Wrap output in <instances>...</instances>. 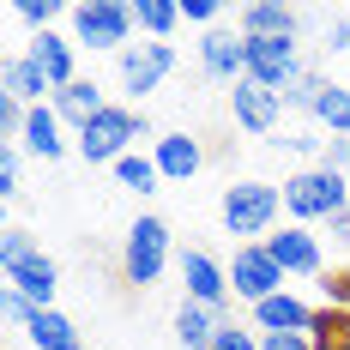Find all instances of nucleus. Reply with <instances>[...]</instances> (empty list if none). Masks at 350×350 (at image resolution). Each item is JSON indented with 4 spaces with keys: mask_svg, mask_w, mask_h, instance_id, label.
Listing matches in <instances>:
<instances>
[{
    "mask_svg": "<svg viewBox=\"0 0 350 350\" xmlns=\"http://www.w3.org/2000/svg\"><path fill=\"white\" fill-rule=\"evenodd\" d=\"M284 211H290V224H332V217H345L350 211V181L332 170H320V163H308V170H296L290 181H284Z\"/></svg>",
    "mask_w": 350,
    "mask_h": 350,
    "instance_id": "f257e3e1",
    "label": "nucleus"
},
{
    "mask_svg": "<svg viewBox=\"0 0 350 350\" xmlns=\"http://www.w3.org/2000/svg\"><path fill=\"white\" fill-rule=\"evenodd\" d=\"M278 217H284V187H272V181H236V187H224V230L230 236L266 242L278 230Z\"/></svg>",
    "mask_w": 350,
    "mask_h": 350,
    "instance_id": "f03ea898",
    "label": "nucleus"
},
{
    "mask_svg": "<svg viewBox=\"0 0 350 350\" xmlns=\"http://www.w3.org/2000/svg\"><path fill=\"white\" fill-rule=\"evenodd\" d=\"M139 127H145V109H127V103H109L91 127H79L72 133V145H79V157L85 163H121L133 145H139Z\"/></svg>",
    "mask_w": 350,
    "mask_h": 350,
    "instance_id": "7ed1b4c3",
    "label": "nucleus"
},
{
    "mask_svg": "<svg viewBox=\"0 0 350 350\" xmlns=\"http://www.w3.org/2000/svg\"><path fill=\"white\" fill-rule=\"evenodd\" d=\"M67 25H72V42L79 49H133V6L127 0H79L67 12Z\"/></svg>",
    "mask_w": 350,
    "mask_h": 350,
    "instance_id": "20e7f679",
    "label": "nucleus"
},
{
    "mask_svg": "<svg viewBox=\"0 0 350 350\" xmlns=\"http://www.w3.org/2000/svg\"><path fill=\"white\" fill-rule=\"evenodd\" d=\"M170 247H175L170 242V224L145 211L139 224L127 230V242H121V278L133 284V290L157 284V278H163V266H170Z\"/></svg>",
    "mask_w": 350,
    "mask_h": 350,
    "instance_id": "39448f33",
    "label": "nucleus"
},
{
    "mask_svg": "<svg viewBox=\"0 0 350 350\" xmlns=\"http://www.w3.org/2000/svg\"><path fill=\"white\" fill-rule=\"evenodd\" d=\"M302 55H296V36H247V79L266 85V91H290L302 79Z\"/></svg>",
    "mask_w": 350,
    "mask_h": 350,
    "instance_id": "423d86ee",
    "label": "nucleus"
},
{
    "mask_svg": "<svg viewBox=\"0 0 350 350\" xmlns=\"http://www.w3.org/2000/svg\"><path fill=\"white\" fill-rule=\"evenodd\" d=\"M230 290L242 296L247 308L284 290V266L266 254V242H236V260H230Z\"/></svg>",
    "mask_w": 350,
    "mask_h": 350,
    "instance_id": "0eeeda50",
    "label": "nucleus"
},
{
    "mask_svg": "<svg viewBox=\"0 0 350 350\" xmlns=\"http://www.w3.org/2000/svg\"><path fill=\"white\" fill-rule=\"evenodd\" d=\"M230 115H236L242 133H254V139L272 145V133L284 127V97L266 91V85H254V79H242V85H230Z\"/></svg>",
    "mask_w": 350,
    "mask_h": 350,
    "instance_id": "6e6552de",
    "label": "nucleus"
},
{
    "mask_svg": "<svg viewBox=\"0 0 350 350\" xmlns=\"http://www.w3.org/2000/svg\"><path fill=\"white\" fill-rule=\"evenodd\" d=\"M266 254L284 266V278H326V254H320V236L302 230V224H284L266 236Z\"/></svg>",
    "mask_w": 350,
    "mask_h": 350,
    "instance_id": "1a4fd4ad",
    "label": "nucleus"
},
{
    "mask_svg": "<svg viewBox=\"0 0 350 350\" xmlns=\"http://www.w3.org/2000/svg\"><path fill=\"white\" fill-rule=\"evenodd\" d=\"M175 72V42H133L121 49V91L127 97H151Z\"/></svg>",
    "mask_w": 350,
    "mask_h": 350,
    "instance_id": "9d476101",
    "label": "nucleus"
},
{
    "mask_svg": "<svg viewBox=\"0 0 350 350\" xmlns=\"http://www.w3.org/2000/svg\"><path fill=\"white\" fill-rule=\"evenodd\" d=\"M175 266H181V284H187V302H200V308H217V314H224V302L236 296V290H230V266H217L206 247H181Z\"/></svg>",
    "mask_w": 350,
    "mask_h": 350,
    "instance_id": "9b49d317",
    "label": "nucleus"
},
{
    "mask_svg": "<svg viewBox=\"0 0 350 350\" xmlns=\"http://www.w3.org/2000/svg\"><path fill=\"white\" fill-rule=\"evenodd\" d=\"M200 67H206V79H217V85H242L247 79V36L230 31V25L206 31L200 36Z\"/></svg>",
    "mask_w": 350,
    "mask_h": 350,
    "instance_id": "f8f14e48",
    "label": "nucleus"
},
{
    "mask_svg": "<svg viewBox=\"0 0 350 350\" xmlns=\"http://www.w3.org/2000/svg\"><path fill=\"white\" fill-rule=\"evenodd\" d=\"M25 55L49 72V85H55V91L79 85V42H72V31H36Z\"/></svg>",
    "mask_w": 350,
    "mask_h": 350,
    "instance_id": "ddd939ff",
    "label": "nucleus"
},
{
    "mask_svg": "<svg viewBox=\"0 0 350 350\" xmlns=\"http://www.w3.org/2000/svg\"><path fill=\"white\" fill-rule=\"evenodd\" d=\"M6 284L18 290V296H31L36 308H55V290H61V266L42 254V247H31L12 272H6Z\"/></svg>",
    "mask_w": 350,
    "mask_h": 350,
    "instance_id": "4468645a",
    "label": "nucleus"
},
{
    "mask_svg": "<svg viewBox=\"0 0 350 350\" xmlns=\"http://www.w3.org/2000/svg\"><path fill=\"white\" fill-rule=\"evenodd\" d=\"M151 157H157V175L163 181H193V175L206 170V145L193 139V133H157Z\"/></svg>",
    "mask_w": 350,
    "mask_h": 350,
    "instance_id": "2eb2a0df",
    "label": "nucleus"
},
{
    "mask_svg": "<svg viewBox=\"0 0 350 350\" xmlns=\"http://www.w3.org/2000/svg\"><path fill=\"white\" fill-rule=\"evenodd\" d=\"M0 91H6V97H18L25 109H36L42 97L55 103V85H49V72L36 67L31 55H6V61H0Z\"/></svg>",
    "mask_w": 350,
    "mask_h": 350,
    "instance_id": "dca6fc26",
    "label": "nucleus"
},
{
    "mask_svg": "<svg viewBox=\"0 0 350 350\" xmlns=\"http://www.w3.org/2000/svg\"><path fill=\"white\" fill-rule=\"evenodd\" d=\"M67 121L55 115V103H36L31 115H25V133H18V145L31 151V157H42V163H55V157H67V133H61Z\"/></svg>",
    "mask_w": 350,
    "mask_h": 350,
    "instance_id": "f3484780",
    "label": "nucleus"
},
{
    "mask_svg": "<svg viewBox=\"0 0 350 350\" xmlns=\"http://www.w3.org/2000/svg\"><path fill=\"white\" fill-rule=\"evenodd\" d=\"M308 320H314V308L302 296H290V290L254 302V332H308Z\"/></svg>",
    "mask_w": 350,
    "mask_h": 350,
    "instance_id": "a211bd4d",
    "label": "nucleus"
},
{
    "mask_svg": "<svg viewBox=\"0 0 350 350\" xmlns=\"http://www.w3.org/2000/svg\"><path fill=\"white\" fill-rule=\"evenodd\" d=\"M25 338H31V350H91L61 308H36L31 326H25Z\"/></svg>",
    "mask_w": 350,
    "mask_h": 350,
    "instance_id": "6ab92c4d",
    "label": "nucleus"
},
{
    "mask_svg": "<svg viewBox=\"0 0 350 350\" xmlns=\"http://www.w3.org/2000/svg\"><path fill=\"white\" fill-rule=\"evenodd\" d=\"M224 332V314L217 308H200V302H181L175 308V345L181 350H211Z\"/></svg>",
    "mask_w": 350,
    "mask_h": 350,
    "instance_id": "aec40b11",
    "label": "nucleus"
},
{
    "mask_svg": "<svg viewBox=\"0 0 350 350\" xmlns=\"http://www.w3.org/2000/svg\"><path fill=\"white\" fill-rule=\"evenodd\" d=\"M103 109H109V103H103V91H97V79H79V85H67V91H55V115L67 121L72 133H79V127H91Z\"/></svg>",
    "mask_w": 350,
    "mask_h": 350,
    "instance_id": "412c9836",
    "label": "nucleus"
},
{
    "mask_svg": "<svg viewBox=\"0 0 350 350\" xmlns=\"http://www.w3.org/2000/svg\"><path fill=\"white\" fill-rule=\"evenodd\" d=\"M242 36H296V6H284V0H247Z\"/></svg>",
    "mask_w": 350,
    "mask_h": 350,
    "instance_id": "4be33fe9",
    "label": "nucleus"
},
{
    "mask_svg": "<svg viewBox=\"0 0 350 350\" xmlns=\"http://www.w3.org/2000/svg\"><path fill=\"white\" fill-rule=\"evenodd\" d=\"M133 18H139V31L151 36V42H170V31L181 25V0H139Z\"/></svg>",
    "mask_w": 350,
    "mask_h": 350,
    "instance_id": "5701e85b",
    "label": "nucleus"
},
{
    "mask_svg": "<svg viewBox=\"0 0 350 350\" xmlns=\"http://www.w3.org/2000/svg\"><path fill=\"white\" fill-rule=\"evenodd\" d=\"M314 127H326L332 139H350V85H326V97L314 109Z\"/></svg>",
    "mask_w": 350,
    "mask_h": 350,
    "instance_id": "b1692460",
    "label": "nucleus"
},
{
    "mask_svg": "<svg viewBox=\"0 0 350 350\" xmlns=\"http://www.w3.org/2000/svg\"><path fill=\"white\" fill-rule=\"evenodd\" d=\"M115 181H121V187H133V193H157V181H163V175H157V157L127 151V157L115 163Z\"/></svg>",
    "mask_w": 350,
    "mask_h": 350,
    "instance_id": "393cba45",
    "label": "nucleus"
},
{
    "mask_svg": "<svg viewBox=\"0 0 350 350\" xmlns=\"http://www.w3.org/2000/svg\"><path fill=\"white\" fill-rule=\"evenodd\" d=\"M326 139H332V133H326V127H290V133H278V139H272V151H290V157H326Z\"/></svg>",
    "mask_w": 350,
    "mask_h": 350,
    "instance_id": "a878e982",
    "label": "nucleus"
},
{
    "mask_svg": "<svg viewBox=\"0 0 350 350\" xmlns=\"http://www.w3.org/2000/svg\"><path fill=\"white\" fill-rule=\"evenodd\" d=\"M308 338H314V350L345 345V338H350V314H345V308H326V302H320L314 320H308Z\"/></svg>",
    "mask_w": 350,
    "mask_h": 350,
    "instance_id": "bb28decb",
    "label": "nucleus"
},
{
    "mask_svg": "<svg viewBox=\"0 0 350 350\" xmlns=\"http://www.w3.org/2000/svg\"><path fill=\"white\" fill-rule=\"evenodd\" d=\"M326 85H332V79H320V72H302V79L284 91V109H296V115H314L320 97H326Z\"/></svg>",
    "mask_w": 350,
    "mask_h": 350,
    "instance_id": "cd10ccee",
    "label": "nucleus"
},
{
    "mask_svg": "<svg viewBox=\"0 0 350 350\" xmlns=\"http://www.w3.org/2000/svg\"><path fill=\"white\" fill-rule=\"evenodd\" d=\"M12 12H18L25 25H36V31H55V25H61V18L72 12V6H61V0H18Z\"/></svg>",
    "mask_w": 350,
    "mask_h": 350,
    "instance_id": "c85d7f7f",
    "label": "nucleus"
},
{
    "mask_svg": "<svg viewBox=\"0 0 350 350\" xmlns=\"http://www.w3.org/2000/svg\"><path fill=\"white\" fill-rule=\"evenodd\" d=\"M320 302H326V308H345V314H350V266H332V272L320 278Z\"/></svg>",
    "mask_w": 350,
    "mask_h": 350,
    "instance_id": "c756f323",
    "label": "nucleus"
},
{
    "mask_svg": "<svg viewBox=\"0 0 350 350\" xmlns=\"http://www.w3.org/2000/svg\"><path fill=\"white\" fill-rule=\"evenodd\" d=\"M31 247H36V242L25 236V230H18V224H12V230H0V272H12V266H18Z\"/></svg>",
    "mask_w": 350,
    "mask_h": 350,
    "instance_id": "7c9ffc66",
    "label": "nucleus"
},
{
    "mask_svg": "<svg viewBox=\"0 0 350 350\" xmlns=\"http://www.w3.org/2000/svg\"><path fill=\"white\" fill-rule=\"evenodd\" d=\"M31 314H36V302L6 284V290H0V320H6V326H31Z\"/></svg>",
    "mask_w": 350,
    "mask_h": 350,
    "instance_id": "2f4dec72",
    "label": "nucleus"
},
{
    "mask_svg": "<svg viewBox=\"0 0 350 350\" xmlns=\"http://www.w3.org/2000/svg\"><path fill=\"white\" fill-rule=\"evenodd\" d=\"M211 350H260V332L254 326H236V320H224V332H217V345Z\"/></svg>",
    "mask_w": 350,
    "mask_h": 350,
    "instance_id": "473e14b6",
    "label": "nucleus"
},
{
    "mask_svg": "<svg viewBox=\"0 0 350 350\" xmlns=\"http://www.w3.org/2000/svg\"><path fill=\"white\" fill-rule=\"evenodd\" d=\"M181 18H187V25H206V31H217L224 6H217V0H181Z\"/></svg>",
    "mask_w": 350,
    "mask_h": 350,
    "instance_id": "72a5a7b5",
    "label": "nucleus"
},
{
    "mask_svg": "<svg viewBox=\"0 0 350 350\" xmlns=\"http://www.w3.org/2000/svg\"><path fill=\"white\" fill-rule=\"evenodd\" d=\"M0 200H18V151L0 145Z\"/></svg>",
    "mask_w": 350,
    "mask_h": 350,
    "instance_id": "f704fd0d",
    "label": "nucleus"
},
{
    "mask_svg": "<svg viewBox=\"0 0 350 350\" xmlns=\"http://www.w3.org/2000/svg\"><path fill=\"white\" fill-rule=\"evenodd\" d=\"M260 350H314L308 332H260Z\"/></svg>",
    "mask_w": 350,
    "mask_h": 350,
    "instance_id": "c9c22d12",
    "label": "nucleus"
},
{
    "mask_svg": "<svg viewBox=\"0 0 350 350\" xmlns=\"http://www.w3.org/2000/svg\"><path fill=\"white\" fill-rule=\"evenodd\" d=\"M320 170L350 175V139H326V157H320Z\"/></svg>",
    "mask_w": 350,
    "mask_h": 350,
    "instance_id": "e433bc0d",
    "label": "nucleus"
},
{
    "mask_svg": "<svg viewBox=\"0 0 350 350\" xmlns=\"http://www.w3.org/2000/svg\"><path fill=\"white\" fill-rule=\"evenodd\" d=\"M326 49L345 55V49H350V25H326Z\"/></svg>",
    "mask_w": 350,
    "mask_h": 350,
    "instance_id": "4c0bfd02",
    "label": "nucleus"
},
{
    "mask_svg": "<svg viewBox=\"0 0 350 350\" xmlns=\"http://www.w3.org/2000/svg\"><path fill=\"white\" fill-rule=\"evenodd\" d=\"M326 230H332V242H345V247H350V211H345V217H332Z\"/></svg>",
    "mask_w": 350,
    "mask_h": 350,
    "instance_id": "58836bf2",
    "label": "nucleus"
},
{
    "mask_svg": "<svg viewBox=\"0 0 350 350\" xmlns=\"http://www.w3.org/2000/svg\"><path fill=\"white\" fill-rule=\"evenodd\" d=\"M326 350H350V338H345V345H326Z\"/></svg>",
    "mask_w": 350,
    "mask_h": 350,
    "instance_id": "ea45409f",
    "label": "nucleus"
}]
</instances>
